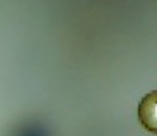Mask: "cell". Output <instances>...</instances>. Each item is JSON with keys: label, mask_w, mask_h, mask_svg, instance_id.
Instances as JSON below:
<instances>
[{"label": "cell", "mask_w": 157, "mask_h": 136, "mask_svg": "<svg viewBox=\"0 0 157 136\" xmlns=\"http://www.w3.org/2000/svg\"><path fill=\"white\" fill-rule=\"evenodd\" d=\"M138 121L147 131L157 134V90L142 97L138 104Z\"/></svg>", "instance_id": "6da1fadb"}]
</instances>
